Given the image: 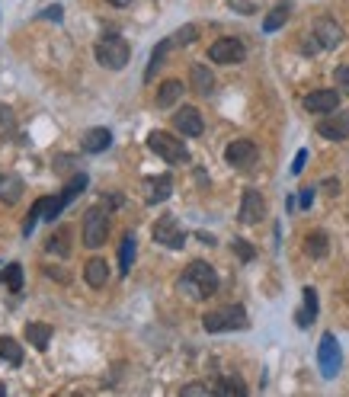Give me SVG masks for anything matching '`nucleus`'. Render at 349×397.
I'll return each instance as SVG.
<instances>
[{"mask_svg":"<svg viewBox=\"0 0 349 397\" xmlns=\"http://www.w3.org/2000/svg\"><path fill=\"white\" fill-rule=\"evenodd\" d=\"M173 126L180 135H186V138H199V135L205 132V122H202V112L196 109V106H183V109H176L173 116Z\"/></svg>","mask_w":349,"mask_h":397,"instance_id":"10","label":"nucleus"},{"mask_svg":"<svg viewBox=\"0 0 349 397\" xmlns=\"http://www.w3.org/2000/svg\"><path fill=\"white\" fill-rule=\"evenodd\" d=\"M42 212H45V195L39 199V202L29 209V215H26V221H23V237H29L35 231V224H39V218H42Z\"/></svg>","mask_w":349,"mask_h":397,"instance_id":"31","label":"nucleus"},{"mask_svg":"<svg viewBox=\"0 0 349 397\" xmlns=\"http://www.w3.org/2000/svg\"><path fill=\"white\" fill-rule=\"evenodd\" d=\"M68 244H71V234H68L64 228H58L55 234L49 237V244H45V250H49V253H58V257H68V250H71Z\"/></svg>","mask_w":349,"mask_h":397,"instance_id":"29","label":"nucleus"},{"mask_svg":"<svg viewBox=\"0 0 349 397\" xmlns=\"http://www.w3.org/2000/svg\"><path fill=\"white\" fill-rule=\"evenodd\" d=\"M305 164H307V151H298V154H295V161H292V173L298 176L301 170H305Z\"/></svg>","mask_w":349,"mask_h":397,"instance_id":"36","label":"nucleus"},{"mask_svg":"<svg viewBox=\"0 0 349 397\" xmlns=\"http://www.w3.org/2000/svg\"><path fill=\"white\" fill-rule=\"evenodd\" d=\"M170 39H173V45H192L199 39V29L196 26H183V29H176Z\"/></svg>","mask_w":349,"mask_h":397,"instance_id":"32","label":"nucleus"},{"mask_svg":"<svg viewBox=\"0 0 349 397\" xmlns=\"http://www.w3.org/2000/svg\"><path fill=\"white\" fill-rule=\"evenodd\" d=\"M173 49V39H164V42H157V49L151 51V61H147V71H145V80H154V74L161 71L164 58H167V51Z\"/></svg>","mask_w":349,"mask_h":397,"instance_id":"25","label":"nucleus"},{"mask_svg":"<svg viewBox=\"0 0 349 397\" xmlns=\"http://www.w3.org/2000/svg\"><path fill=\"white\" fill-rule=\"evenodd\" d=\"M314 35H317V42H321V49H340V45L346 42L343 26L336 20H330V16H321V20L314 23Z\"/></svg>","mask_w":349,"mask_h":397,"instance_id":"13","label":"nucleus"},{"mask_svg":"<svg viewBox=\"0 0 349 397\" xmlns=\"http://www.w3.org/2000/svg\"><path fill=\"white\" fill-rule=\"evenodd\" d=\"M333 77H336V84L346 87V93H349V68H346V64H340V68L333 71Z\"/></svg>","mask_w":349,"mask_h":397,"instance_id":"34","label":"nucleus"},{"mask_svg":"<svg viewBox=\"0 0 349 397\" xmlns=\"http://www.w3.org/2000/svg\"><path fill=\"white\" fill-rule=\"evenodd\" d=\"M0 394H7V388H4V384H0Z\"/></svg>","mask_w":349,"mask_h":397,"instance_id":"41","label":"nucleus"},{"mask_svg":"<svg viewBox=\"0 0 349 397\" xmlns=\"http://www.w3.org/2000/svg\"><path fill=\"white\" fill-rule=\"evenodd\" d=\"M202 327L209 334H224V330H247V311L240 305H224V307H215L202 317Z\"/></svg>","mask_w":349,"mask_h":397,"instance_id":"2","label":"nucleus"},{"mask_svg":"<svg viewBox=\"0 0 349 397\" xmlns=\"http://www.w3.org/2000/svg\"><path fill=\"white\" fill-rule=\"evenodd\" d=\"M301 106H305L307 112H314V116H330V112H336V106H340V93L336 90H314V93H307V97L301 99Z\"/></svg>","mask_w":349,"mask_h":397,"instance_id":"12","label":"nucleus"},{"mask_svg":"<svg viewBox=\"0 0 349 397\" xmlns=\"http://www.w3.org/2000/svg\"><path fill=\"white\" fill-rule=\"evenodd\" d=\"M231 247H234V253H238V257L244 259V263H250V259H253V247L247 244V240H234Z\"/></svg>","mask_w":349,"mask_h":397,"instance_id":"33","label":"nucleus"},{"mask_svg":"<svg viewBox=\"0 0 349 397\" xmlns=\"http://www.w3.org/2000/svg\"><path fill=\"white\" fill-rule=\"evenodd\" d=\"M305 253L311 259H324L330 253V237L324 234V231H311V234L305 237Z\"/></svg>","mask_w":349,"mask_h":397,"instance_id":"21","label":"nucleus"},{"mask_svg":"<svg viewBox=\"0 0 349 397\" xmlns=\"http://www.w3.org/2000/svg\"><path fill=\"white\" fill-rule=\"evenodd\" d=\"M84 279L90 288H103L106 279H109V263H106L103 257H93L90 263L84 266Z\"/></svg>","mask_w":349,"mask_h":397,"instance_id":"17","label":"nucleus"},{"mask_svg":"<svg viewBox=\"0 0 349 397\" xmlns=\"http://www.w3.org/2000/svg\"><path fill=\"white\" fill-rule=\"evenodd\" d=\"M106 234H109V212L103 205H93L84 215V244L87 247H103Z\"/></svg>","mask_w":349,"mask_h":397,"instance_id":"5","label":"nucleus"},{"mask_svg":"<svg viewBox=\"0 0 349 397\" xmlns=\"http://www.w3.org/2000/svg\"><path fill=\"white\" fill-rule=\"evenodd\" d=\"M26 340L32 343L35 349H49V340H51V327L42 321H35V324H26Z\"/></svg>","mask_w":349,"mask_h":397,"instance_id":"24","label":"nucleus"},{"mask_svg":"<svg viewBox=\"0 0 349 397\" xmlns=\"http://www.w3.org/2000/svg\"><path fill=\"white\" fill-rule=\"evenodd\" d=\"M301 298H305V307H301L298 314H295V321H298V327L301 330H307L311 324H314V317H317V292L311 286L301 292Z\"/></svg>","mask_w":349,"mask_h":397,"instance_id":"18","label":"nucleus"},{"mask_svg":"<svg viewBox=\"0 0 349 397\" xmlns=\"http://www.w3.org/2000/svg\"><path fill=\"white\" fill-rule=\"evenodd\" d=\"M106 4H112V7H128L132 0H106Z\"/></svg>","mask_w":349,"mask_h":397,"instance_id":"40","label":"nucleus"},{"mask_svg":"<svg viewBox=\"0 0 349 397\" xmlns=\"http://www.w3.org/2000/svg\"><path fill=\"white\" fill-rule=\"evenodd\" d=\"M80 145H84L87 154H99V151H106V147L112 145V132L109 128H90V132H84Z\"/></svg>","mask_w":349,"mask_h":397,"instance_id":"19","label":"nucleus"},{"mask_svg":"<svg viewBox=\"0 0 349 397\" xmlns=\"http://www.w3.org/2000/svg\"><path fill=\"white\" fill-rule=\"evenodd\" d=\"M0 282H4L10 292H20V288H23V266L20 263L4 266V272H0Z\"/></svg>","mask_w":349,"mask_h":397,"instance_id":"28","label":"nucleus"},{"mask_svg":"<svg viewBox=\"0 0 349 397\" xmlns=\"http://www.w3.org/2000/svg\"><path fill=\"white\" fill-rule=\"evenodd\" d=\"M170 195H173V180H170V173L147 176V180H145V202H147V205L167 202Z\"/></svg>","mask_w":349,"mask_h":397,"instance_id":"15","label":"nucleus"},{"mask_svg":"<svg viewBox=\"0 0 349 397\" xmlns=\"http://www.w3.org/2000/svg\"><path fill=\"white\" fill-rule=\"evenodd\" d=\"M154 240L170 247V250H183V244H186V231L176 224L173 215H164V218H157V224H154Z\"/></svg>","mask_w":349,"mask_h":397,"instance_id":"8","label":"nucleus"},{"mask_svg":"<svg viewBox=\"0 0 349 397\" xmlns=\"http://www.w3.org/2000/svg\"><path fill=\"white\" fill-rule=\"evenodd\" d=\"M20 195H23V180H20V176H13V173L0 176V202L13 205Z\"/></svg>","mask_w":349,"mask_h":397,"instance_id":"23","label":"nucleus"},{"mask_svg":"<svg viewBox=\"0 0 349 397\" xmlns=\"http://www.w3.org/2000/svg\"><path fill=\"white\" fill-rule=\"evenodd\" d=\"M224 161H228L231 167H238V170L253 167V164H257V145H253L250 138L231 141V145L224 147Z\"/></svg>","mask_w":349,"mask_h":397,"instance_id":"9","label":"nucleus"},{"mask_svg":"<svg viewBox=\"0 0 349 397\" xmlns=\"http://www.w3.org/2000/svg\"><path fill=\"white\" fill-rule=\"evenodd\" d=\"M311 202H314V189H311V186L301 189V193H298V205H301V209H311Z\"/></svg>","mask_w":349,"mask_h":397,"instance_id":"35","label":"nucleus"},{"mask_svg":"<svg viewBox=\"0 0 349 397\" xmlns=\"http://www.w3.org/2000/svg\"><path fill=\"white\" fill-rule=\"evenodd\" d=\"M183 394H212V388H209V384H186V388H183Z\"/></svg>","mask_w":349,"mask_h":397,"instance_id":"38","label":"nucleus"},{"mask_svg":"<svg viewBox=\"0 0 349 397\" xmlns=\"http://www.w3.org/2000/svg\"><path fill=\"white\" fill-rule=\"evenodd\" d=\"M93 55H97V61L103 64V68L122 71L128 64V58H132V49H128V42L122 35H103L97 42V49H93Z\"/></svg>","mask_w":349,"mask_h":397,"instance_id":"3","label":"nucleus"},{"mask_svg":"<svg viewBox=\"0 0 349 397\" xmlns=\"http://www.w3.org/2000/svg\"><path fill=\"white\" fill-rule=\"evenodd\" d=\"M42 16H45V20H55V23H61L64 10H61V7H58V4H55V7H45V10H42Z\"/></svg>","mask_w":349,"mask_h":397,"instance_id":"37","label":"nucleus"},{"mask_svg":"<svg viewBox=\"0 0 349 397\" xmlns=\"http://www.w3.org/2000/svg\"><path fill=\"white\" fill-rule=\"evenodd\" d=\"M317 365H321V375L324 378H336L343 365V349L336 343L333 334H324L321 336V346H317Z\"/></svg>","mask_w":349,"mask_h":397,"instance_id":"6","label":"nucleus"},{"mask_svg":"<svg viewBox=\"0 0 349 397\" xmlns=\"http://www.w3.org/2000/svg\"><path fill=\"white\" fill-rule=\"evenodd\" d=\"M263 215H266V199H263V193H257V189H247L244 199H240L238 218H240L244 224H259V221H263Z\"/></svg>","mask_w":349,"mask_h":397,"instance_id":"11","label":"nucleus"},{"mask_svg":"<svg viewBox=\"0 0 349 397\" xmlns=\"http://www.w3.org/2000/svg\"><path fill=\"white\" fill-rule=\"evenodd\" d=\"M0 359L7 365H23V349L13 336H4V340H0Z\"/></svg>","mask_w":349,"mask_h":397,"instance_id":"27","label":"nucleus"},{"mask_svg":"<svg viewBox=\"0 0 349 397\" xmlns=\"http://www.w3.org/2000/svg\"><path fill=\"white\" fill-rule=\"evenodd\" d=\"M180 97H183V80H164V84L157 87L154 103H157V109H170V106H173Z\"/></svg>","mask_w":349,"mask_h":397,"instance_id":"20","label":"nucleus"},{"mask_svg":"<svg viewBox=\"0 0 349 397\" xmlns=\"http://www.w3.org/2000/svg\"><path fill=\"white\" fill-rule=\"evenodd\" d=\"M212 391H215V394H247V384L240 381V378H234V375H224Z\"/></svg>","mask_w":349,"mask_h":397,"instance_id":"30","label":"nucleus"},{"mask_svg":"<svg viewBox=\"0 0 349 397\" xmlns=\"http://www.w3.org/2000/svg\"><path fill=\"white\" fill-rule=\"evenodd\" d=\"M147 147L167 164H186V157H189L186 145H183L180 138H173V135H167V132H151L147 135Z\"/></svg>","mask_w":349,"mask_h":397,"instance_id":"4","label":"nucleus"},{"mask_svg":"<svg viewBox=\"0 0 349 397\" xmlns=\"http://www.w3.org/2000/svg\"><path fill=\"white\" fill-rule=\"evenodd\" d=\"M135 250H138V244H135V234L128 231V234L122 237V247H119V269H122V272H132Z\"/></svg>","mask_w":349,"mask_h":397,"instance_id":"26","label":"nucleus"},{"mask_svg":"<svg viewBox=\"0 0 349 397\" xmlns=\"http://www.w3.org/2000/svg\"><path fill=\"white\" fill-rule=\"evenodd\" d=\"M180 292L189 295L192 301H202L209 295L218 292V272L212 269L205 259H192V263L183 269V279H180Z\"/></svg>","mask_w":349,"mask_h":397,"instance_id":"1","label":"nucleus"},{"mask_svg":"<svg viewBox=\"0 0 349 397\" xmlns=\"http://www.w3.org/2000/svg\"><path fill=\"white\" fill-rule=\"evenodd\" d=\"M189 80H192V90H196L199 97H212V93H215V74H212V68H205V64H192Z\"/></svg>","mask_w":349,"mask_h":397,"instance_id":"16","label":"nucleus"},{"mask_svg":"<svg viewBox=\"0 0 349 397\" xmlns=\"http://www.w3.org/2000/svg\"><path fill=\"white\" fill-rule=\"evenodd\" d=\"M244 58H247V45L240 39H234V35H224V39L209 45V61L215 64H238Z\"/></svg>","mask_w":349,"mask_h":397,"instance_id":"7","label":"nucleus"},{"mask_svg":"<svg viewBox=\"0 0 349 397\" xmlns=\"http://www.w3.org/2000/svg\"><path fill=\"white\" fill-rule=\"evenodd\" d=\"M10 122H13V112L4 106V109H0V126H10Z\"/></svg>","mask_w":349,"mask_h":397,"instance_id":"39","label":"nucleus"},{"mask_svg":"<svg viewBox=\"0 0 349 397\" xmlns=\"http://www.w3.org/2000/svg\"><path fill=\"white\" fill-rule=\"evenodd\" d=\"M288 13H292V4H288V0L276 4V7L266 13V20H263V32H276V29H282V26H286V20H288Z\"/></svg>","mask_w":349,"mask_h":397,"instance_id":"22","label":"nucleus"},{"mask_svg":"<svg viewBox=\"0 0 349 397\" xmlns=\"http://www.w3.org/2000/svg\"><path fill=\"white\" fill-rule=\"evenodd\" d=\"M317 135L327 141L349 138V116L346 112H330V118H321V122H317Z\"/></svg>","mask_w":349,"mask_h":397,"instance_id":"14","label":"nucleus"}]
</instances>
